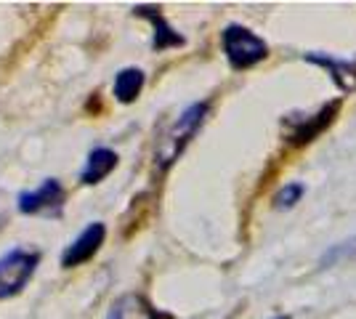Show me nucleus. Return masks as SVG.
<instances>
[{
  "mask_svg": "<svg viewBox=\"0 0 356 319\" xmlns=\"http://www.w3.org/2000/svg\"><path fill=\"white\" fill-rule=\"evenodd\" d=\"M205 115H208V104H192L165 131L163 136H160V141H157V149H154V163H157V167L165 170V167H170L176 163L178 154L186 149V144L200 131Z\"/></svg>",
  "mask_w": 356,
  "mask_h": 319,
  "instance_id": "f257e3e1",
  "label": "nucleus"
},
{
  "mask_svg": "<svg viewBox=\"0 0 356 319\" xmlns=\"http://www.w3.org/2000/svg\"><path fill=\"white\" fill-rule=\"evenodd\" d=\"M223 51H226V59L234 69H248L261 59H266L268 54L266 43L239 24H232L223 30Z\"/></svg>",
  "mask_w": 356,
  "mask_h": 319,
  "instance_id": "f03ea898",
  "label": "nucleus"
},
{
  "mask_svg": "<svg viewBox=\"0 0 356 319\" xmlns=\"http://www.w3.org/2000/svg\"><path fill=\"white\" fill-rule=\"evenodd\" d=\"M40 256L38 253H27V250H11L8 256L0 259V298L16 295L19 290L30 282L35 274Z\"/></svg>",
  "mask_w": 356,
  "mask_h": 319,
  "instance_id": "7ed1b4c3",
  "label": "nucleus"
},
{
  "mask_svg": "<svg viewBox=\"0 0 356 319\" xmlns=\"http://www.w3.org/2000/svg\"><path fill=\"white\" fill-rule=\"evenodd\" d=\"M104 237H106L104 224H99V221H96V224L86 227L83 231H80V237H77V240L64 250V256H61V266H64V269H72V266H80V263L90 261L93 256H96V250L102 247Z\"/></svg>",
  "mask_w": 356,
  "mask_h": 319,
  "instance_id": "20e7f679",
  "label": "nucleus"
},
{
  "mask_svg": "<svg viewBox=\"0 0 356 319\" xmlns=\"http://www.w3.org/2000/svg\"><path fill=\"white\" fill-rule=\"evenodd\" d=\"M61 202H64V189H61V183L56 181V179H45L40 189L19 195V213H24V215L51 213V211H59Z\"/></svg>",
  "mask_w": 356,
  "mask_h": 319,
  "instance_id": "39448f33",
  "label": "nucleus"
},
{
  "mask_svg": "<svg viewBox=\"0 0 356 319\" xmlns=\"http://www.w3.org/2000/svg\"><path fill=\"white\" fill-rule=\"evenodd\" d=\"M134 14L144 16V19H149V22L154 24V40H152L154 51H165V48L184 46V38H181V35H178V32L173 30L168 22H165L154 6H136Z\"/></svg>",
  "mask_w": 356,
  "mask_h": 319,
  "instance_id": "423d86ee",
  "label": "nucleus"
},
{
  "mask_svg": "<svg viewBox=\"0 0 356 319\" xmlns=\"http://www.w3.org/2000/svg\"><path fill=\"white\" fill-rule=\"evenodd\" d=\"M115 167H118V154L112 152V149L99 147V149H93L88 154V163L83 167V176L80 179H83V183H99L104 181Z\"/></svg>",
  "mask_w": 356,
  "mask_h": 319,
  "instance_id": "0eeeda50",
  "label": "nucleus"
},
{
  "mask_svg": "<svg viewBox=\"0 0 356 319\" xmlns=\"http://www.w3.org/2000/svg\"><path fill=\"white\" fill-rule=\"evenodd\" d=\"M141 85H144V72L141 69H136V67L122 69L115 77V96H118V101H122V104L136 101V96L141 93Z\"/></svg>",
  "mask_w": 356,
  "mask_h": 319,
  "instance_id": "6e6552de",
  "label": "nucleus"
},
{
  "mask_svg": "<svg viewBox=\"0 0 356 319\" xmlns=\"http://www.w3.org/2000/svg\"><path fill=\"white\" fill-rule=\"evenodd\" d=\"M109 319H157L152 306L141 298V295H122L115 309H112V317Z\"/></svg>",
  "mask_w": 356,
  "mask_h": 319,
  "instance_id": "1a4fd4ad",
  "label": "nucleus"
},
{
  "mask_svg": "<svg viewBox=\"0 0 356 319\" xmlns=\"http://www.w3.org/2000/svg\"><path fill=\"white\" fill-rule=\"evenodd\" d=\"M306 59L314 61V64L327 67V69L332 72V77L338 80V85H341L343 91L356 88V69L351 67V64H341V61H332V59H327V56H306Z\"/></svg>",
  "mask_w": 356,
  "mask_h": 319,
  "instance_id": "9d476101",
  "label": "nucleus"
},
{
  "mask_svg": "<svg viewBox=\"0 0 356 319\" xmlns=\"http://www.w3.org/2000/svg\"><path fill=\"white\" fill-rule=\"evenodd\" d=\"M330 115H332V106H325V109H322V117H319L316 122H303L296 133H293V141H296V144H303V141L314 138L322 128H325L327 122H330Z\"/></svg>",
  "mask_w": 356,
  "mask_h": 319,
  "instance_id": "9b49d317",
  "label": "nucleus"
},
{
  "mask_svg": "<svg viewBox=\"0 0 356 319\" xmlns=\"http://www.w3.org/2000/svg\"><path fill=\"white\" fill-rule=\"evenodd\" d=\"M300 195H303V186L300 183H287V186H282L277 192L274 202H277V208H290V205H296L298 199H300Z\"/></svg>",
  "mask_w": 356,
  "mask_h": 319,
  "instance_id": "f8f14e48",
  "label": "nucleus"
},
{
  "mask_svg": "<svg viewBox=\"0 0 356 319\" xmlns=\"http://www.w3.org/2000/svg\"><path fill=\"white\" fill-rule=\"evenodd\" d=\"M280 319H287V317H280Z\"/></svg>",
  "mask_w": 356,
  "mask_h": 319,
  "instance_id": "ddd939ff",
  "label": "nucleus"
}]
</instances>
